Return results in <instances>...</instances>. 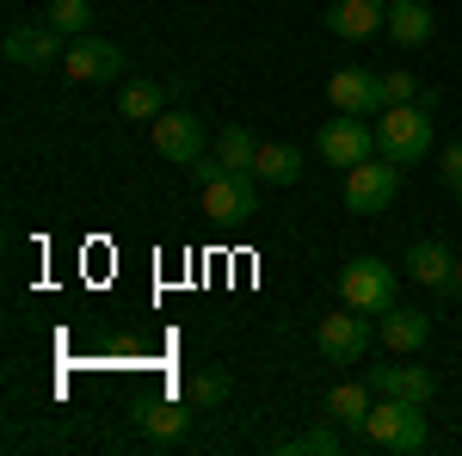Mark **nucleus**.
Listing matches in <instances>:
<instances>
[{
  "mask_svg": "<svg viewBox=\"0 0 462 456\" xmlns=\"http://www.w3.org/2000/svg\"><path fill=\"white\" fill-rule=\"evenodd\" d=\"M364 438L376 451H394V456H420L431 444V425H426V407L420 401H394V395H376L370 420H364Z\"/></svg>",
  "mask_w": 462,
  "mask_h": 456,
  "instance_id": "obj_1",
  "label": "nucleus"
},
{
  "mask_svg": "<svg viewBox=\"0 0 462 456\" xmlns=\"http://www.w3.org/2000/svg\"><path fill=\"white\" fill-rule=\"evenodd\" d=\"M376 154L394 161V167H420L431 154V111L413 99V106H383V124H376Z\"/></svg>",
  "mask_w": 462,
  "mask_h": 456,
  "instance_id": "obj_2",
  "label": "nucleus"
},
{
  "mask_svg": "<svg viewBox=\"0 0 462 456\" xmlns=\"http://www.w3.org/2000/svg\"><path fill=\"white\" fill-rule=\"evenodd\" d=\"M394 191H401V167L383 161V154H370V161L346 167V210H352V216H383L394 204Z\"/></svg>",
  "mask_w": 462,
  "mask_h": 456,
  "instance_id": "obj_3",
  "label": "nucleus"
},
{
  "mask_svg": "<svg viewBox=\"0 0 462 456\" xmlns=\"http://www.w3.org/2000/svg\"><path fill=\"white\" fill-rule=\"evenodd\" d=\"M394 265H383V259H352L346 272H339V302L346 309H357V315H383V309H394Z\"/></svg>",
  "mask_w": 462,
  "mask_h": 456,
  "instance_id": "obj_4",
  "label": "nucleus"
},
{
  "mask_svg": "<svg viewBox=\"0 0 462 456\" xmlns=\"http://www.w3.org/2000/svg\"><path fill=\"white\" fill-rule=\"evenodd\" d=\"M117 69H124V50L111 37H93V32L69 37V56H62V74L69 80H80V87H111Z\"/></svg>",
  "mask_w": 462,
  "mask_h": 456,
  "instance_id": "obj_5",
  "label": "nucleus"
},
{
  "mask_svg": "<svg viewBox=\"0 0 462 456\" xmlns=\"http://www.w3.org/2000/svg\"><path fill=\"white\" fill-rule=\"evenodd\" d=\"M315 148L333 161V167H357V161H370V154H376V124H370V117H346V111H339V117L320 130Z\"/></svg>",
  "mask_w": 462,
  "mask_h": 456,
  "instance_id": "obj_6",
  "label": "nucleus"
},
{
  "mask_svg": "<svg viewBox=\"0 0 462 456\" xmlns=\"http://www.w3.org/2000/svg\"><path fill=\"white\" fill-rule=\"evenodd\" d=\"M370 340H376V327H370V315H320L315 327V346L333 358V364H357L364 351H370Z\"/></svg>",
  "mask_w": 462,
  "mask_h": 456,
  "instance_id": "obj_7",
  "label": "nucleus"
},
{
  "mask_svg": "<svg viewBox=\"0 0 462 456\" xmlns=\"http://www.w3.org/2000/svg\"><path fill=\"white\" fill-rule=\"evenodd\" d=\"M204 142L210 136H204V124H198L191 111H161V117H154V154H167L173 167H191L198 154H210Z\"/></svg>",
  "mask_w": 462,
  "mask_h": 456,
  "instance_id": "obj_8",
  "label": "nucleus"
},
{
  "mask_svg": "<svg viewBox=\"0 0 462 456\" xmlns=\"http://www.w3.org/2000/svg\"><path fill=\"white\" fill-rule=\"evenodd\" d=\"M327 99H333V111H346V117H376V111L389 106L383 99V74H370V69H339L327 80Z\"/></svg>",
  "mask_w": 462,
  "mask_h": 456,
  "instance_id": "obj_9",
  "label": "nucleus"
},
{
  "mask_svg": "<svg viewBox=\"0 0 462 456\" xmlns=\"http://www.w3.org/2000/svg\"><path fill=\"white\" fill-rule=\"evenodd\" d=\"M62 56H69V43H62V32H56L50 19L6 32V62H13V69H50V62H62Z\"/></svg>",
  "mask_w": 462,
  "mask_h": 456,
  "instance_id": "obj_10",
  "label": "nucleus"
},
{
  "mask_svg": "<svg viewBox=\"0 0 462 456\" xmlns=\"http://www.w3.org/2000/svg\"><path fill=\"white\" fill-rule=\"evenodd\" d=\"M204 216H216V222H247V216H259V185H253V173H222L216 185H204Z\"/></svg>",
  "mask_w": 462,
  "mask_h": 456,
  "instance_id": "obj_11",
  "label": "nucleus"
},
{
  "mask_svg": "<svg viewBox=\"0 0 462 456\" xmlns=\"http://www.w3.org/2000/svg\"><path fill=\"white\" fill-rule=\"evenodd\" d=\"M364 383L376 388V395H394V401H420V407L438 395V377H431L426 364H370Z\"/></svg>",
  "mask_w": 462,
  "mask_h": 456,
  "instance_id": "obj_12",
  "label": "nucleus"
},
{
  "mask_svg": "<svg viewBox=\"0 0 462 456\" xmlns=\"http://www.w3.org/2000/svg\"><path fill=\"white\" fill-rule=\"evenodd\" d=\"M383 19H389V6H383V0H333V6H327V32L346 37V43L376 37V32H383Z\"/></svg>",
  "mask_w": 462,
  "mask_h": 456,
  "instance_id": "obj_13",
  "label": "nucleus"
},
{
  "mask_svg": "<svg viewBox=\"0 0 462 456\" xmlns=\"http://www.w3.org/2000/svg\"><path fill=\"white\" fill-rule=\"evenodd\" d=\"M431 32H438V13H431L426 0H389L383 37H394L401 50H420V43H431Z\"/></svg>",
  "mask_w": 462,
  "mask_h": 456,
  "instance_id": "obj_14",
  "label": "nucleus"
},
{
  "mask_svg": "<svg viewBox=\"0 0 462 456\" xmlns=\"http://www.w3.org/2000/svg\"><path fill=\"white\" fill-rule=\"evenodd\" d=\"M383 346L394 351V358H413V351L431 340V315H420V309H383Z\"/></svg>",
  "mask_w": 462,
  "mask_h": 456,
  "instance_id": "obj_15",
  "label": "nucleus"
},
{
  "mask_svg": "<svg viewBox=\"0 0 462 456\" xmlns=\"http://www.w3.org/2000/svg\"><path fill=\"white\" fill-rule=\"evenodd\" d=\"M407 272L420 284H431V290H450L457 284V253L444 241H413L407 247Z\"/></svg>",
  "mask_w": 462,
  "mask_h": 456,
  "instance_id": "obj_16",
  "label": "nucleus"
},
{
  "mask_svg": "<svg viewBox=\"0 0 462 456\" xmlns=\"http://www.w3.org/2000/svg\"><path fill=\"white\" fill-rule=\"evenodd\" d=\"M143 432L154 438V444H173V438H185L191 432V395L179 401V395H167V401H148L143 407Z\"/></svg>",
  "mask_w": 462,
  "mask_h": 456,
  "instance_id": "obj_17",
  "label": "nucleus"
},
{
  "mask_svg": "<svg viewBox=\"0 0 462 456\" xmlns=\"http://www.w3.org/2000/svg\"><path fill=\"white\" fill-rule=\"evenodd\" d=\"M370 407H376V388L370 383H339L333 395H327V420H339L346 432H364Z\"/></svg>",
  "mask_w": 462,
  "mask_h": 456,
  "instance_id": "obj_18",
  "label": "nucleus"
},
{
  "mask_svg": "<svg viewBox=\"0 0 462 456\" xmlns=\"http://www.w3.org/2000/svg\"><path fill=\"white\" fill-rule=\"evenodd\" d=\"M253 179H265V185H296V179H302V148H290V142H259Z\"/></svg>",
  "mask_w": 462,
  "mask_h": 456,
  "instance_id": "obj_19",
  "label": "nucleus"
},
{
  "mask_svg": "<svg viewBox=\"0 0 462 456\" xmlns=\"http://www.w3.org/2000/svg\"><path fill=\"white\" fill-rule=\"evenodd\" d=\"M216 154H222V167H228V173H253V161H259V142H253V130L228 124V130L216 136Z\"/></svg>",
  "mask_w": 462,
  "mask_h": 456,
  "instance_id": "obj_20",
  "label": "nucleus"
},
{
  "mask_svg": "<svg viewBox=\"0 0 462 456\" xmlns=\"http://www.w3.org/2000/svg\"><path fill=\"white\" fill-rule=\"evenodd\" d=\"M117 111H124V117H148V124H154V117L167 111V87H154V80H130V87L117 93Z\"/></svg>",
  "mask_w": 462,
  "mask_h": 456,
  "instance_id": "obj_21",
  "label": "nucleus"
},
{
  "mask_svg": "<svg viewBox=\"0 0 462 456\" xmlns=\"http://www.w3.org/2000/svg\"><path fill=\"white\" fill-rule=\"evenodd\" d=\"M339 432H346L339 420L315 425V432H302V438H284L278 451H284V456H339V451H346V438H339Z\"/></svg>",
  "mask_w": 462,
  "mask_h": 456,
  "instance_id": "obj_22",
  "label": "nucleus"
},
{
  "mask_svg": "<svg viewBox=\"0 0 462 456\" xmlns=\"http://www.w3.org/2000/svg\"><path fill=\"white\" fill-rule=\"evenodd\" d=\"M43 19H50L62 37H87V25H93V0H50Z\"/></svg>",
  "mask_w": 462,
  "mask_h": 456,
  "instance_id": "obj_23",
  "label": "nucleus"
},
{
  "mask_svg": "<svg viewBox=\"0 0 462 456\" xmlns=\"http://www.w3.org/2000/svg\"><path fill=\"white\" fill-rule=\"evenodd\" d=\"M185 395H191V407H222V401H228V377H216V370H198Z\"/></svg>",
  "mask_w": 462,
  "mask_h": 456,
  "instance_id": "obj_24",
  "label": "nucleus"
},
{
  "mask_svg": "<svg viewBox=\"0 0 462 456\" xmlns=\"http://www.w3.org/2000/svg\"><path fill=\"white\" fill-rule=\"evenodd\" d=\"M383 99H389V106H413V99H420V80H413L407 69L383 74Z\"/></svg>",
  "mask_w": 462,
  "mask_h": 456,
  "instance_id": "obj_25",
  "label": "nucleus"
},
{
  "mask_svg": "<svg viewBox=\"0 0 462 456\" xmlns=\"http://www.w3.org/2000/svg\"><path fill=\"white\" fill-rule=\"evenodd\" d=\"M185 173L198 179V191H204V185H216V179L228 173V167H222V154H198V161H191V167H185Z\"/></svg>",
  "mask_w": 462,
  "mask_h": 456,
  "instance_id": "obj_26",
  "label": "nucleus"
},
{
  "mask_svg": "<svg viewBox=\"0 0 462 456\" xmlns=\"http://www.w3.org/2000/svg\"><path fill=\"white\" fill-rule=\"evenodd\" d=\"M438 179H444V185H450V179H462V136L438 154Z\"/></svg>",
  "mask_w": 462,
  "mask_h": 456,
  "instance_id": "obj_27",
  "label": "nucleus"
},
{
  "mask_svg": "<svg viewBox=\"0 0 462 456\" xmlns=\"http://www.w3.org/2000/svg\"><path fill=\"white\" fill-rule=\"evenodd\" d=\"M450 191H457V204H462V179H450Z\"/></svg>",
  "mask_w": 462,
  "mask_h": 456,
  "instance_id": "obj_28",
  "label": "nucleus"
},
{
  "mask_svg": "<svg viewBox=\"0 0 462 456\" xmlns=\"http://www.w3.org/2000/svg\"><path fill=\"white\" fill-rule=\"evenodd\" d=\"M457 290H462V253H457Z\"/></svg>",
  "mask_w": 462,
  "mask_h": 456,
  "instance_id": "obj_29",
  "label": "nucleus"
},
{
  "mask_svg": "<svg viewBox=\"0 0 462 456\" xmlns=\"http://www.w3.org/2000/svg\"><path fill=\"white\" fill-rule=\"evenodd\" d=\"M383 6H389V0H383Z\"/></svg>",
  "mask_w": 462,
  "mask_h": 456,
  "instance_id": "obj_30",
  "label": "nucleus"
}]
</instances>
